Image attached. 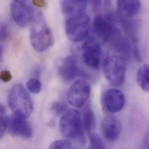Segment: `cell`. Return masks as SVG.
Wrapping results in <instances>:
<instances>
[{"label": "cell", "mask_w": 149, "mask_h": 149, "mask_svg": "<svg viewBox=\"0 0 149 149\" xmlns=\"http://www.w3.org/2000/svg\"><path fill=\"white\" fill-rule=\"evenodd\" d=\"M93 29L96 36L110 45L125 59L131 55V46L129 40L121 31L110 21L100 15H97L93 21Z\"/></svg>", "instance_id": "6da1fadb"}, {"label": "cell", "mask_w": 149, "mask_h": 149, "mask_svg": "<svg viewBox=\"0 0 149 149\" xmlns=\"http://www.w3.org/2000/svg\"><path fill=\"white\" fill-rule=\"evenodd\" d=\"M30 41L33 48L39 52L46 51L54 44L52 32L41 13L38 14L32 22L30 30Z\"/></svg>", "instance_id": "7a4b0ae2"}, {"label": "cell", "mask_w": 149, "mask_h": 149, "mask_svg": "<svg viewBox=\"0 0 149 149\" xmlns=\"http://www.w3.org/2000/svg\"><path fill=\"white\" fill-rule=\"evenodd\" d=\"M8 103L13 114L23 117H29L33 110V103L28 91L20 84L13 86L8 95Z\"/></svg>", "instance_id": "3957f363"}, {"label": "cell", "mask_w": 149, "mask_h": 149, "mask_svg": "<svg viewBox=\"0 0 149 149\" xmlns=\"http://www.w3.org/2000/svg\"><path fill=\"white\" fill-rule=\"evenodd\" d=\"M61 134L66 138L85 142L84 128L79 111L75 109L67 110L59 121Z\"/></svg>", "instance_id": "277c9868"}, {"label": "cell", "mask_w": 149, "mask_h": 149, "mask_svg": "<svg viewBox=\"0 0 149 149\" xmlns=\"http://www.w3.org/2000/svg\"><path fill=\"white\" fill-rule=\"evenodd\" d=\"M103 72L106 79L114 86L122 85L126 77L127 62L123 56L112 55L103 62Z\"/></svg>", "instance_id": "5b68a950"}, {"label": "cell", "mask_w": 149, "mask_h": 149, "mask_svg": "<svg viewBox=\"0 0 149 149\" xmlns=\"http://www.w3.org/2000/svg\"><path fill=\"white\" fill-rule=\"evenodd\" d=\"M90 23V17L85 12L68 17L65 22L67 37L73 42L83 41L88 35Z\"/></svg>", "instance_id": "8992f818"}, {"label": "cell", "mask_w": 149, "mask_h": 149, "mask_svg": "<svg viewBox=\"0 0 149 149\" xmlns=\"http://www.w3.org/2000/svg\"><path fill=\"white\" fill-rule=\"evenodd\" d=\"M91 87L89 83L84 79H77L70 86L67 99L73 107L81 108L85 104L90 96Z\"/></svg>", "instance_id": "52a82bcc"}, {"label": "cell", "mask_w": 149, "mask_h": 149, "mask_svg": "<svg viewBox=\"0 0 149 149\" xmlns=\"http://www.w3.org/2000/svg\"><path fill=\"white\" fill-rule=\"evenodd\" d=\"M10 13L14 22L21 27H27L33 19V10L26 1H13L10 3Z\"/></svg>", "instance_id": "ba28073f"}, {"label": "cell", "mask_w": 149, "mask_h": 149, "mask_svg": "<svg viewBox=\"0 0 149 149\" xmlns=\"http://www.w3.org/2000/svg\"><path fill=\"white\" fill-rule=\"evenodd\" d=\"M82 60L93 69H98L100 65L101 47L93 37L88 38L82 45Z\"/></svg>", "instance_id": "9c48e42d"}, {"label": "cell", "mask_w": 149, "mask_h": 149, "mask_svg": "<svg viewBox=\"0 0 149 149\" xmlns=\"http://www.w3.org/2000/svg\"><path fill=\"white\" fill-rule=\"evenodd\" d=\"M102 103L105 111L113 114L122 110L125 103V97L118 89H109L103 93Z\"/></svg>", "instance_id": "30bf717a"}, {"label": "cell", "mask_w": 149, "mask_h": 149, "mask_svg": "<svg viewBox=\"0 0 149 149\" xmlns=\"http://www.w3.org/2000/svg\"><path fill=\"white\" fill-rule=\"evenodd\" d=\"M25 118L12 114L8 117L6 129L12 135L23 139H30L33 136V130Z\"/></svg>", "instance_id": "8fae6325"}, {"label": "cell", "mask_w": 149, "mask_h": 149, "mask_svg": "<svg viewBox=\"0 0 149 149\" xmlns=\"http://www.w3.org/2000/svg\"><path fill=\"white\" fill-rule=\"evenodd\" d=\"M101 131L104 138L109 142L116 141L122 132L120 120L113 114L107 115L102 120Z\"/></svg>", "instance_id": "7c38bea8"}, {"label": "cell", "mask_w": 149, "mask_h": 149, "mask_svg": "<svg viewBox=\"0 0 149 149\" xmlns=\"http://www.w3.org/2000/svg\"><path fill=\"white\" fill-rule=\"evenodd\" d=\"M58 74L62 79L69 82L79 76L84 77V73L78 64V61L74 56L67 57L58 69Z\"/></svg>", "instance_id": "4fadbf2b"}, {"label": "cell", "mask_w": 149, "mask_h": 149, "mask_svg": "<svg viewBox=\"0 0 149 149\" xmlns=\"http://www.w3.org/2000/svg\"><path fill=\"white\" fill-rule=\"evenodd\" d=\"M116 3L118 14L125 18L135 16L138 14L141 8V2L138 0H118Z\"/></svg>", "instance_id": "5bb4252c"}, {"label": "cell", "mask_w": 149, "mask_h": 149, "mask_svg": "<svg viewBox=\"0 0 149 149\" xmlns=\"http://www.w3.org/2000/svg\"><path fill=\"white\" fill-rule=\"evenodd\" d=\"M86 1L63 0L61 2V9L63 13L68 17L84 12L87 5Z\"/></svg>", "instance_id": "9a60e30c"}, {"label": "cell", "mask_w": 149, "mask_h": 149, "mask_svg": "<svg viewBox=\"0 0 149 149\" xmlns=\"http://www.w3.org/2000/svg\"><path fill=\"white\" fill-rule=\"evenodd\" d=\"M136 81L140 88L145 92H149V66L143 65L140 67L136 73Z\"/></svg>", "instance_id": "2e32d148"}, {"label": "cell", "mask_w": 149, "mask_h": 149, "mask_svg": "<svg viewBox=\"0 0 149 149\" xmlns=\"http://www.w3.org/2000/svg\"><path fill=\"white\" fill-rule=\"evenodd\" d=\"M82 123L84 130L89 135H91L95 125V117L89 104H87L84 107Z\"/></svg>", "instance_id": "e0dca14e"}, {"label": "cell", "mask_w": 149, "mask_h": 149, "mask_svg": "<svg viewBox=\"0 0 149 149\" xmlns=\"http://www.w3.org/2000/svg\"><path fill=\"white\" fill-rule=\"evenodd\" d=\"M90 144L88 149H106L102 138L96 134L89 135Z\"/></svg>", "instance_id": "ac0fdd59"}, {"label": "cell", "mask_w": 149, "mask_h": 149, "mask_svg": "<svg viewBox=\"0 0 149 149\" xmlns=\"http://www.w3.org/2000/svg\"><path fill=\"white\" fill-rule=\"evenodd\" d=\"M26 88L30 92L33 94H38L41 90L42 85L38 79L31 78L27 82Z\"/></svg>", "instance_id": "d6986e66"}, {"label": "cell", "mask_w": 149, "mask_h": 149, "mask_svg": "<svg viewBox=\"0 0 149 149\" xmlns=\"http://www.w3.org/2000/svg\"><path fill=\"white\" fill-rule=\"evenodd\" d=\"M0 116H1L0 133H1V137L2 138L5 132V130H6L7 118H8V117L6 116V114H5V109L2 105H1V107H0Z\"/></svg>", "instance_id": "ffe728a7"}, {"label": "cell", "mask_w": 149, "mask_h": 149, "mask_svg": "<svg viewBox=\"0 0 149 149\" xmlns=\"http://www.w3.org/2000/svg\"><path fill=\"white\" fill-rule=\"evenodd\" d=\"M49 149H72V145L69 141L58 140L50 145Z\"/></svg>", "instance_id": "44dd1931"}, {"label": "cell", "mask_w": 149, "mask_h": 149, "mask_svg": "<svg viewBox=\"0 0 149 149\" xmlns=\"http://www.w3.org/2000/svg\"><path fill=\"white\" fill-rule=\"evenodd\" d=\"M52 111L56 115L64 114L66 110V106L62 102H56L52 103L51 106Z\"/></svg>", "instance_id": "7402d4cb"}, {"label": "cell", "mask_w": 149, "mask_h": 149, "mask_svg": "<svg viewBox=\"0 0 149 149\" xmlns=\"http://www.w3.org/2000/svg\"><path fill=\"white\" fill-rule=\"evenodd\" d=\"M132 53L133 56H134L135 60L136 61V62H137L138 63H141L142 61V57L140 48H139L138 45L135 44H134L133 48H132Z\"/></svg>", "instance_id": "603a6c76"}, {"label": "cell", "mask_w": 149, "mask_h": 149, "mask_svg": "<svg viewBox=\"0 0 149 149\" xmlns=\"http://www.w3.org/2000/svg\"><path fill=\"white\" fill-rule=\"evenodd\" d=\"M1 40L2 41H6L9 39L10 36V32L9 30V27L5 24H2L1 26Z\"/></svg>", "instance_id": "cb8c5ba5"}, {"label": "cell", "mask_w": 149, "mask_h": 149, "mask_svg": "<svg viewBox=\"0 0 149 149\" xmlns=\"http://www.w3.org/2000/svg\"><path fill=\"white\" fill-rule=\"evenodd\" d=\"M12 75L8 70H2L0 73V78L4 82H8L12 79Z\"/></svg>", "instance_id": "d4e9b609"}, {"label": "cell", "mask_w": 149, "mask_h": 149, "mask_svg": "<svg viewBox=\"0 0 149 149\" xmlns=\"http://www.w3.org/2000/svg\"><path fill=\"white\" fill-rule=\"evenodd\" d=\"M91 5L92 6L93 10L94 12H98L100 9L102 1H92L91 2Z\"/></svg>", "instance_id": "484cf974"}, {"label": "cell", "mask_w": 149, "mask_h": 149, "mask_svg": "<svg viewBox=\"0 0 149 149\" xmlns=\"http://www.w3.org/2000/svg\"><path fill=\"white\" fill-rule=\"evenodd\" d=\"M142 149H149V130L144 137L142 143Z\"/></svg>", "instance_id": "4316f807"}, {"label": "cell", "mask_w": 149, "mask_h": 149, "mask_svg": "<svg viewBox=\"0 0 149 149\" xmlns=\"http://www.w3.org/2000/svg\"><path fill=\"white\" fill-rule=\"evenodd\" d=\"M33 3L36 6H38V7H44L47 2L45 1H44V0H34L33 1Z\"/></svg>", "instance_id": "83f0119b"}]
</instances>
